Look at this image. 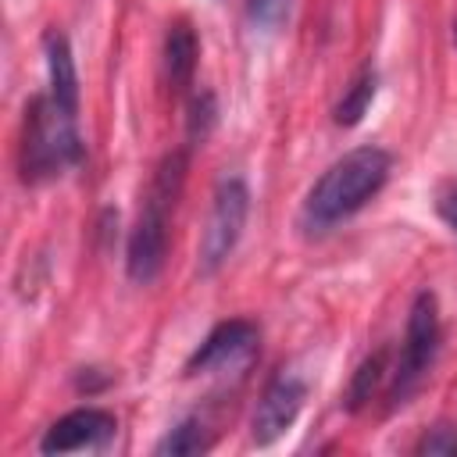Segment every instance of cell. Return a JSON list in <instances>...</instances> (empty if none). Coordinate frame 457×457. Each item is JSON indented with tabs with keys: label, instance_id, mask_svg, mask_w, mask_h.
Returning a JSON list of instances; mask_svg holds the SVG:
<instances>
[{
	"label": "cell",
	"instance_id": "6da1fadb",
	"mask_svg": "<svg viewBox=\"0 0 457 457\" xmlns=\"http://www.w3.org/2000/svg\"><path fill=\"white\" fill-rule=\"evenodd\" d=\"M389 168H393V157L382 146H357V150L343 154L311 186V193L303 200V225L328 228V225L350 218L386 186Z\"/></svg>",
	"mask_w": 457,
	"mask_h": 457
},
{
	"label": "cell",
	"instance_id": "9a60e30c",
	"mask_svg": "<svg viewBox=\"0 0 457 457\" xmlns=\"http://www.w3.org/2000/svg\"><path fill=\"white\" fill-rule=\"evenodd\" d=\"M418 453H425V457H453L457 453V428H450V425L428 428L425 439L418 443Z\"/></svg>",
	"mask_w": 457,
	"mask_h": 457
},
{
	"label": "cell",
	"instance_id": "2e32d148",
	"mask_svg": "<svg viewBox=\"0 0 457 457\" xmlns=\"http://www.w3.org/2000/svg\"><path fill=\"white\" fill-rule=\"evenodd\" d=\"M211 121H214V96L211 93H200L196 100H193V107H189V136L196 139H204L207 136V129H211Z\"/></svg>",
	"mask_w": 457,
	"mask_h": 457
},
{
	"label": "cell",
	"instance_id": "3957f363",
	"mask_svg": "<svg viewBox=\"0 0 457 457\" xmlns=\"http://www.w3.org/2000/svg\"><path fill=\"white\" fill-rule=\"evenodd\" d=\"M82 161V136L75 129V111L61 107L50 93L32 96L21 129V179L43 182Z\"/></svg>",
	"mask_w": 457,
	"mask_h": 457
},
{
	"label": "cell",
	"instance_id": "4fadbf2b",
	"mask_svg": "<svg viewBox=\"0 0 457 457\" xmlns=\"http://www.w3.org/2000/svg\"><path fill=\"white\" fill-rule=\"evenodd\" d=\"M382 378H386V350H375V353L357 368V375H353V382H350V393H346V407H350V411H361V407L371 400V393L378 389Z\"/></svg>",
	"mask_w": 457,
	"mask_h": 457
},
{
	"label": "cell",
	"instance_id": "ba28073f",
	"mask_svg": "<svg viewBox=\"0 0 457 457\" xmlns=\"http://www.w3.org/2000/svg\"><path fill=\"white\" fill-rule=\"evenodd\" d=\"M114 428H118L114 414H107V411H100V407H79V411L57 418V421L46 428L39 450H43V453L100 450L107 439H114Z\"/></svg>",
	"mask_w": 457,
	"mask_h": 457
},
{
	"label": "cell",
	"instance_id": "5bb4252c",
	"mask_svg": "<svg viewBox=\"0 0 457 457\" xmlns=\"http://www.w3.org/2000/svg\"><path fill=\"white\" fill-rule=\"evenodd\" d=\"M289 4H293V0H246V18H250L257 29L271 32V29H278V25L286 21Z\"/></svg>",
	"mask_w": 457,
	"mask_h": 457
},
{
	"label": "cell",
	"instance_id": "5b68a950",
	"mask_svg": "<svg viewBox=\"0 0 457 457\" xmlns=\"http://www.w3.org/2000/svg\"><path fill=\"white\" fill-rule=\"evenodd\" d=\"M246 214H250V193H246L243 179H221L214 189L207 225H204V239H200V271L204 275L218 271L228 261V253L236 250V243L243 236Z\"/></svg>",
	"mask_w": 457,
	"mask_h": 457
},
{
	"label": "cell",
	"instance_id": "30bf717a",
	"mask_svg": "<svg viewBox=\"0 0 457 457\" xmlns=\"http://www.w3.org/2000/svg\"><path fill=\"white\" fill-rule=\"evenodd\" d=\"M164 71H168V82L175 89H186L193 82V71H196V36L186 21H175L168 25V36H164Z\"/></svg>",
	"mask_w": 457,
	"mask_h": 457
},
{
	"label": "cell",
	"instance_id": "277c9868",
	"mask_svg": "<svg viewBox=\"0 0 457 457\" xmlns=\"http://www.w3.org/2000/svg\"><path fill=\"white\" fill-rule=\"evenodd\" d=\"M439 307L436 296L425 289L414 296L411 303V318H407V339H403V353L400 364L393 371V386H389V403H407V396L418 389V382L425 378V371L432 368L436 353H439Z\"/></svg>",
	"mask_w": 457,
	"mask_h": 457
},
{
	"label": "cell",
	"instance_id": "8fae6325",
	"mask_svg": "<svg viewBox=\"0 0 457 457\" xmlns=\"http://www.w3.org/2000/svg\"><path fill=\"white\" fill-rule=\"evenodd\" d=\"M207 446H211L207 428H204L196 418H186L182 425H175V428L154 446V453H157V457H193V453H204Z\"/></svg>",
	"mask_w": 457,
	"mask_h": 457
},
{
	"label": "cell",
	"instance_id": "e0dca14e",
	"mask_svg": "<svg viewBox=\"0 0 457 457\" xmlns=\"http://www.w3.org/2000/svg\"><path fill=\"white\" fill-rule=\"evenodd\" d=\"M439 214L450 221V228L457 232V186L450 189V193H443V200H439Z\"/></svg>",
	"mask_w": 457,
	"mask_h": 457
},
{
	"label": "cell",
	"instance_id": "7c38bea8",
	"mask_svg": "<svg viewBox=\"0 0 457 457\" xmlns=\"http://www.w3.org/2000/svg\"><path fill=\"white\" fill-rule=\"evenodd\" d=\"M375 71L371 68H361V75L350 82V89L343 93V100L336 104V125H357L364 118V111L371 107V96H375Z\"/></svg>",
	"mask_w": 457,
	"mask_h": 457
},
{
	"label": "cell",
	"instance_id": "7a4b0ae2",
	"mask_svg": "<svg viewBox=\"0 0 457 457\" xmlns=\"http://www.w3.org/2000/svg\"><path fill=\"white\" fill-rule=\"evenodd\" d=\"M182 182H186V154L182 150H171L161 157L154 179H150V189H146V200L139 207V218L132 225V236H129V278L146 286L161 275L164 268V257H168V221H171V211H175V200L182 193Z\"/></svg>",
	"mask_w": 457,
	"mask_h": 457
},
{
	"label": "cell",
	"instance_id": "52a82bcc",
	"mask_svg": "<svg viewBox=\"0 0 457 457\" xmlns=\"http://www.w3.org/2000/svg\"><path fill=\"white\" fill-rule=\"evenodd\" d=\"M303 396H307V382H303L296 371H286V368H282V371L268 382V389L261 393L257 411H253V418H250V436H253V443H257V446L275 443V439L296 421V414H300V407H303Z\"/></svg>",
	"mask_w": 457,
	"mask_h": 457
},
{
	"label": "cell",
	"instance_id": "9c48e42d",
	"mask_svg": "<svg viewBox=\"0 0 457 457\" xmlns=\"http://www.w3.org/2000/svg\"><path fill=\"white\" fill-rule=\"evenodd\" d=\"M43 50H46V71H50V96L61 107L79 111V75H75V57L64 32L50 29L43 36Z\"/></svg>",
	"mask_w": 457,
	"mask_h": 457
},
{
	"label": "cell",
	"instance_id": "8992f818",
	"mask_svg": "<svg viewBox=\"0 0 457 457\" xmlns=\"http://www.w3.org/2000/svg\"><path fill=\"white\" fill-rule=\"evenodd\" d=\"M257 357V325L232 318L221 321L204 343L200 350L189 357L186 371L189 375H228V371H246L250 361Z\"/></svg>",
	"mask_w": 457,
	"mask_h": 457
}]
</instances>
